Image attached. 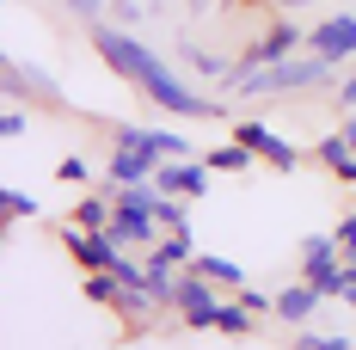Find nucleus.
Segmentation results:
<instances>
[{
	"mask_svg": "<svg viewBox=\"0 0 356 350\" xmlns=\"http://www.w3.org/2000/svg\"><path fill=\"white\" fill-rule=\"evenodd\" d=\"M80 295H86V301H92V308H117V295H123V283L111 277V271H80Z\"/></svg>",
	"mask_w": 356,
	"mask_h": 350,
	"instance_id": "f3484780",
	"label": "nucleus"
},
{
	"mask_svg": "<svg viewBox=\"0 0 356 350\" xmlns=\"http://www.w3.org/2000/svg\"><path fill=\"white\" fill-rule=\"evenodd\" d=\"M203 160H209L215 173H234V178H246L252 166H264V160H258V154H252V148H246L240 136H234V141H221V148H209Z\"/></svg>",
	"mask_w": 356,
	"mask_h": 350,
	"instance_id": "4468645a",
	"label": "nucleus"
},
{
	"mask_svg": "<svg viewBox=\"0 0 356 350\" xmlns=\"http://www.w3.org/2000/svg\"><path fill=\"white\" fill-rule=\"evenodd\" d=\"M314 160H320L338 184H350V191H356V148H350V136H344V129H332V136L314 141Z\"/></svg>",
	"mask_w": 356,
	"mask_h": 350,
	"instance_id": "1a4fd4ad",
	"label": "nucleus"
},
{
	"mask_svg": "<svg viewBox=\"0 0 356 350\" xmlns=\"http://www.w3.org/2000/svg\"><path fill=\"white\" fill-rule=\"evenodd\" d=\"M277 13H301V6H314V0H270Z\"/></svg>",
	"mask_w": 356,
	"mask_h": 350,
	"instance_id": "c85d7f7f",
	"label": "nucleus"
},
{
	"mask_svg": "<svg viewBox=\"0 0 356 350\" xmlns=\"http://www.w3.org/2000/svg\"><path fill=\"white\" fill-rule=\"evenodd\" d=\"M344 301H350V308H356V289H350V295H344Z\"/></svg>",
	"mask_w": 356,
	"mask_h": 350,
	"instance_id": "c756f323",
	"label": "nucleus"
},
{
	"mask_svg": "<svg viewBox=\"0 0 356 350\" xmlns=\"http://www.w3.org/2000/svg\"><path fill=\"white\" fill-rule=\"evenodd\" d=\"M160 160H166V154H147V148H111V166H105V173L117 178V184H142V178L160 173Z\"/></svg>",
	"mask_w": 356,
	"mask_h": 350,
	"instance_id": "f8f14e48",
	"label": "nucleus"
},
{
	"mask_svg": "<svg viewBox=\"0 0 356 350\" xmlns=\"http://www.w3.org/2000/svg\"><path fill=\"white\" fill-rule=\"evenodd\" d=\"M301 283H314L325 301H344V252H320V258H301Z\"/></svg>",
	"mask_w": 356,
	"mask_h": 350,
	"instance_id": "9d476101",
	"label": "nucleus"
},
{
	"mask_svg": "<svg viewBox=\"0 0 356 350\" xmlns=\"http://www.w3.org/2000/svg\"><path fill=\"white\" fill-rule=\"evenodd\" d=\"M307 49H314V56H325V62H338V68H350V62H356V13L320 19V25L307 31Z\"/></svg>",
	"mask_w": 356,
	"mask_h": 350,
	"instance_id": "6e6552de",
	"label": "nucleus"
},
{
	"mask_svg": "<svg viewBox=\"0 0 356 350\" xmlns=\"http://www.w3.org/2000/svg\"><path fill=\"white\" fill-rule=\"evenodd\" d=\"M209 178H215V166L203 160V154H178V160H160V173H154V184L160 191H172V197H203L209 191Z\"/></svg>",
	"mask_w": 356,
	"mask_h": 350,
	"instance_id": "0eeeda50",
	"label": "nucleus"
},
{
	"mask_svg": "<svg viewBox=\"0 0 356 350\" xmlns=\"http://www.w3.org/2000/svg\"><path fill=\"white\" fill-rule=\"evenodd\" d=\"M234 136L246 141V148L270 166V173H295V166H301V148H295L289 136H277L264 117H234Z\"/></svg>",
	"mask_w": 356,
	"mask_h": 350,
	"instance_id": "39448f33",
	"label": "nucleus"
},
{
	"mask_svg": "<svg viewBox=\"0 0 356 350\" xmlns=\"http://www.w3.org/2000/svg\"><path fill=\"white\" fill-rule=\"evenodd\" d=\"M332 240H338V252H344V258H356V209L344 215L338 228H332Z\"/></svg>",
	"mask_w": 356,
	"mask_h": 350,
	"instance_id": "5701e85b",
	"label": "nucleus"
},
{
	"mask_svg": "<svg viewBox=\"0 0 356 350\" xmlns=\"http://www.w3.org/2000/svg\"><path fill=\"white\" fill-rule=\"evenodd\" d=\"M332 80H344L338 62H325V56H289V62H270V68L258 74H234L227 86H234V99H295V93H314V86H332Z\"/></svg>",
	"mask_w": 356,
	"mask_h": 350,
	"instance_id": "f03ea898",
	"label": "nucleus"
},
{
	"mask_svg": "<svg viewBox=\"0 0 356 350\" xmlns=\"http://www.w3.org/2000/svg\"><path fill=\"white\" fill-rule=\"evenodd\" d=\"M172 314H178L184 332H215V314H221V283H209L203 271H184V277H178Z\"/></svg>",
	"mask_w": 356,
	"mask_h": 350,
	"instance_id": "20e7f679",
	"label": "nucleus"
},
{
	"mask_svg": "<svg viewBox=\"0 0 356 350\" xmlns=\"http://www.w3.org/2000/svg\"><path fill=\"white\" fill-rule=\"evenodd\" d=\"M338 129H344V136H350V148H356V105H350V111H338Z\"/></svg>",
	"mask_w": 356,
	"mask_h": 350,
	"instance_id": "cd10ccee",
	"label": "nucleus"
},
{
	"mask_svg": "<svg viewBox=\"0 0 356 350\" xmlns=\"http://www.w3.org/2000/svg\"><path fill=\"white\" fill-rule=\"evenodd\" d=\"M62 6H68L74 19H86V25L92 19H111V0H62Z\"/></svg>",
	"mask_w": 356,
	"mask_h": 350,
	"instance_id": "4be33fe9",
	"label": "nucleus"
},
{
	"mask_svg": "<svg viewBox=\"0 0 356 350\" xmlns=\"http://www.w3.org/2000/svg\"><path fill=\"white\" fill-rule=\"evenodd\" d=\"M56 178H62V184H74V191H86V184H99V178H92V160H86V154H68V160L56 166Z\"/></svg>",
	"mask_w": 356,
	"mask_h": 350,
	"instance_id": "a211bd4d",
	"label": "nucleus"
},
{
	"mask_svg": "<svg viewBox=\"0 0 356 350\" xmlns=\"http://www.w3.org/2000/svg\"><path fill=\"white\" fill-rule=\"evenodd\" d=\"M356 105V62L344 68V80H338V111H350Z\"/></svg>",
	"mask_w": 356,
	"mask_h": 350,
	"instance_id": "bb28decb",
	"label": "nucleus"
},
{
	"mask_svg": "<svg viewBox=\"0 0 356 350\" xmlns=\"http://www.w3.org/2000/svg\"><path fill=\"white\" fill-rule=\"evenodd\" d=\"M240 301H246L252 314H277V295H264V289H252V283L240 289Z\"/></svg>",
	"mask_w": 356,
	"mask_h": 350,
	"instance_id": "393cba45",
	"label": "nucleus"
},
{
	"mask_svg": "<svg viewBox=\"0 0 356 350\" xmlns=\"http://www.w3.org/2000/svg\"><path fill=\"white\" fill-rule=\"evenodd\" d=\"M215 332H221V338H252V332H258V314L240 301V289H234V301H221V314H215Z\"/></svg>",
	"mask_w": 356,
	"mask_h": 350,
	"instance_id": "dca6fc26",
	"label": "nucleus"
},
{
	"mask_svg": "<svg viewBox=\"0 0 356 350\" xmlns=\"http://www.w3.org/2000/svg\"><path fill=\"white\" fill-rule=\"evenodd\" d=\"M295 49H307V25H295V19H270V25L240 49L234 74H258V68H270V62H289Z\"/></svg>",
	"mask_w": 356,
	"mask_h": 350,
	"instance_id": "7ed1b4c3",
	"label": "nucleus"
},
{
	"mask_svg": "<svg viewBox=\"0 0 356 350\" xmlns=\"http://www.w3.org/2000/svg\"><path fill=\"white\" fill-rule=\"evenodd\" d=\"M320 308H325V295L314 289V283H301V277H295L283 295H277V319H283L289 332H295V326H307V319L320 314Z\"/></svg>",
	"mask_w": 356,
	"mask_h": 350,
	"instance_id": "9b49d317",
	"label": "nucleus"
},
{
	"mask_svg": "<svg viewBox=\"0 0 356 350\" xmlns=\"http://www.w3.org/2000/svg\"><path fill=\"white\" fill-rule=\"evenodd\" d=\"M86 37H92V49L105 56V68L117 74V80H129L147 105H160L166 117H191V123H221V99L197 93V86H191L160 49H147L129 25H117V19H92Z\"/></svg>",
	"mask_w": 356,
	"mask_h": 350,
	"instance_id": "f257e3e1",
	"label": "nucleus"
},
{
	"mask_svg": "<svg viewBox=\"0 0 356 350\" xmlns=\"http://www.w3.org/2000/svg\"><path fill=\"white\" fill-rule=\"evenodd\" d=\"M184 271H203V277L221 283V289H246V264H234V258H221V252H197Z\"/></svg>",
	"mask_w": 356,
	"mask_h": 350,
	"instance_id": "2eb2a0df",
	"label": "nucleus"
},
{
	"mask_svg": "<svg viewBox=\"0 0 356 350\" xmlns=\"http://www.w3.org/2000/svg\"><path fill=\"white\" fill-rule=\"evenodd\" d=\"M0 209H6V221H25V215H37V203L19 191V184H6V191H0Z\"/></svg>",
	"mask_w": 356,
	"mask_h": 350,
	"instance_id": "412c9836",
	"label": "nucleus"
},
{
	"mask_svg": "<svg viewBox=\"0 0 356 350\" xmlns=\"http://www.w3.org/2000/svg\"><path fill=\"white\" fill-rule=\"evenodd\" d=\"M111 19L136 31V25H142V0H111Z\"/></svg>",
	"mask_w": 356,
	"mask_h": 350,
	"instance_id": "b1692460",
	"label": "nucleus"
},
{
	"mask_svg": "<svg viewBox=\"0 0 356 350\" xmlns=\"http://www.w3.org/2000/svg\"><path fill=\"white\" fill-rule=\"evenodd\" d=\"M295 344H301V350H344L350 338H344V332H314V326H295Z\"/></svg>",
	"mask_w": 356,
	"mask_h": 350,
	"instance_id": "aec40b11",
	"label": "nucleus"
},
{
	"mask_svg": "<svg viewBox=\"0 0 356 350\" xmlns=\"http://www.w3.org/2000/svg\"><path fill=\"white\" fill-rule=\"evenodd\" d=\"M0 86H6V99H31V105H43V111H62V105H68L62 86H56L49 74H37L31 62H19V56L0 62Z\"/></svg>",
	"mask_w": 356,
	"mask_h": 350,
	"instance_id": "423d86ee",
	"label": "nucleus"
},
{
	"mask_svg": "<svg viewBox=\"0 0 356 350\" xmlns=\"http://www.w3.org/2000/svg\"><path fill=\"white\" fill-rule=\"evenodd\" d=\"M25 129H31V111H25V99H6V111H0V136L19 141Z\"/></svg>",
	"mask_w": 356,
	"mask_h": 350,
	"instance_id": "6ab92c4d",
	"label": "nucleus"
},
{
	"mask_svg": "<svg viewBox=\"0 0 356 350\" xmlns=\"http://www.w3.org/2000/svg\"><path fill=\"white\" fill-rule=\"evenodd\" d=\"M320 252H338V240H332V234H307V240H301V258H320Z\"/></svg>",
	"mask_w": 356,
	"mask_h": 350,
	"instance_id": "a878e982",
	"label": "nucleus"
},
{
	"mask_svg": "<svg viewBox=\"0 0 356 350\" xmlns=\"http://www.w3.org/2000/svg\"><path fill=\"white\" fill-rule=\"evenodd\" d=\"M178 62L197 74V80H234V62H221L215 49H203V43H191V37H178Z\"/></svg>",
	"mask_w": 356,
	"mask_h": 350,
	"instance_id": "ddd939ff",
	"label": "nucleus"
}]
</instances>
